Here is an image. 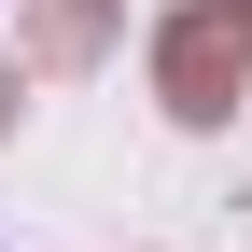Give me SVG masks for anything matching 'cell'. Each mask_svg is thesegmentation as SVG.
<instances>
[{
	"label": "cell",
	"mask_w": 252,
	"mask_h": 252,
	"mask_svg": "<svg viewBox=\"0 0 252 252\" xmlns=\"http://www.w3.org/2000/svg\"><path fill=\"white\" fill-rule=\"evenodd\" d=\"M112 42V0H28V56L42 70H70V56H98Z\"/></svg>",
	"instance_id": "obj_2"
},
{
	"label": "cell",
	"mask_w": 252,
	"mask_h": 252,
	"mask_svg": "<svg viewBox=\"0 0 252 252\" xmlns=\"http://www.w3.org/2000/svg\"><path fill=\"white\" fill-rule=\"evenodd\" d=\"M154 84H168L182 126H224L238 84H252V0H182L168 42H154Z\"/></svg>",
	"instance_id": "obj_1"
},
{
	"label": "cell",
	"mask_w": 252,
	"mask_h": 252,
	"mask_svg": "<svg viewBox=\"0 0 252 252\" xmlns=\"http://www.w3.org/2000/svg\"><path fill=\"white\" fill-rule=\"evenodd\" d=\"M0 98H14V70H0Z\"/></svg>",
	"instance_id": "obj_3"
}]
</instances>
